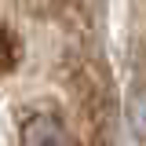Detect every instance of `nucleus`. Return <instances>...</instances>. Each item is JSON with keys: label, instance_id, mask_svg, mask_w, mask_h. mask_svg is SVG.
Returning a JSON list of instances; mask_svg holds the SVG:
<instances>
[{"label": "nucleus", "instance_id": "nucleus-1", "mask_svg": "<svg viewBox=\"0 0 146 146\" xmlns=\"http://www.w3.org/2000/svg\"><path fill=\"white\" fill-rule=\"evenodd\" d=\"M22 146H70V131L58 113H33L22 121Z\"/></svg>", "mask_w": 146, "mask_h": 146}, {"label": "nucleus", "instance_id": "nucleus-2", "mask_svg": "<svg viewBox=\"0 0 146 146\" xmlns=\"http://www.w3.org/2000/svg\"><path fill=\"white\" fill-rule=\"evenodd\" d=\"M128 113H131V128H135V135L146 139V84H139V88L131 91Z\"/></svg>", "mask_w": 146, "mask_h": 146}, {"label": "nucleus", "instance_id": "nucleus-3", "mask_svg": "<svg viewBox=\"0 0 146 146\" xmlns=\"http://www.w3.org/2000/svg\"><path fill=\"white\" fill-rule=\"evenodd\" d=\"M4 66H7V73L18 66V36L11 26H4Z\"/></svg>", "mask_w": 146, "mask_h": 146}]
</instances>
